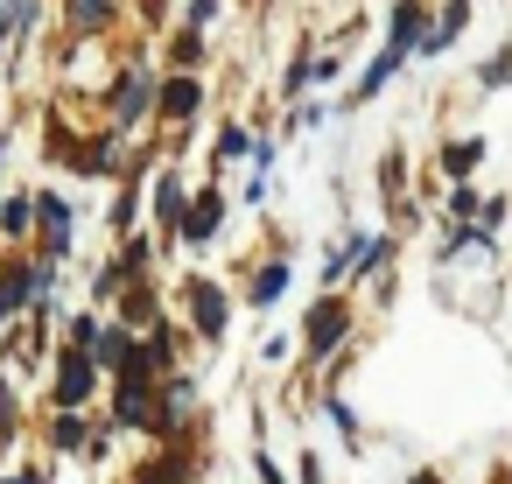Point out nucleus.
Returning <instances> with one entry per match:
<instances>
[{
  "label": "nucleus",
  "instance_id": "f257e3e1",
  "mask_svg": "<svg viewBox=\"0 0 512 484\" xmlns=\"http://www.w3.org/2000/svg\"><path fill=\"white\" fill-rule=\"evenodd\" d=\"M113 113H120V120H141V113H148V78H141V71H127V78H120Z\"/></svg>",
  "mask_w": 512,
  "mask_h": 484
},
{
  "label": "nucleus",
  "instance_id": "f03ea898",
  "mask_svg": "<svg viewBox=\"0 0 512 484\" xmlns=\"http://www.w3.org/2000/svg\"><path fill=\"white\" fill-rule=\"evenodd\" d=\"M337 337H344V316H337V309H330V302H323V309H316V316H309V344H316V351H323V344H337Z\"/></svg>",
  "mask_w": 512,
  "mask_h": 484
},
{
  "label": "nucleus",
  "instance_id": "7ed1b4c3",
  "mask_svg": "<svg viewBox=\"0 0 512 484\" xmlns=\"http://www.w3.org/2000/svg\"><path fill=\"white\" fill-rule=\"evenodd\" d=\"M57 393H64V400H85V393H92V365H85V358H64V379H57Z\"/></svg>",
  "mask_w": 512,
  "mask_h": 484
},
{
  "label": "nucleus",
  "instance_id": "20e7f679",
  "mask_svg": "<svg viewBox=\"0 0 512 484\" xmlns=\"http://www.w3.org/2000/svg\"><path fill=\"white\" fill-rule=\"evenodd\" d=\"M162 113H169V120H190V113H197V85H183V78H176V85L162 92Z\"/></svg>",
  "mask_w": 512,
  "mask_h": 484
},
{
  "label": "nucleus",
  "instance_id": "39448f33",
  "mask_svg": "<svg viewBox=\"0 0 512 484\" xmlns=\"http://www.w3.org/2000/svg\"><path fill=\"white\" fill-rule=\"evenodd\" d=\"M36 211H43V225H50V246L64 253V239H71V211H64L57 197H50V204H36Z\"/></svg>",
  "mask_w": 512,
  "mask_h": 484
},
{
  "label": "nucleus",
  "instance_id": "423d86ee",
  "mask_svg": "<svg viewBox=\"0 0 512 484\" xmlns=\"http://www.w3.org/2000/svg\"><path fill=\"white\" fill-rule=\"evenodd\" d=\"M106 15H113V0H71V22L78 29H99Z\"/></svg>",
  "mask_w": 512,
  "mask_h": 484
},
{
  "label": "nucleus",
  "instance_id": "0eeeda50",
  "mask_svg": "<svg viewBox=\"0 0 512 484\" xmlns=\"http://www.w3.org/2000/svg\"><path fill=\"white\" fill-rule=\"evenodd\" d=\"M36 281H43V267H36V274H15L8 288H0V316H8L15 302H29V288H36Z\"/></svg>",
  "mask_w": 512,
  "mask_h": 484
},
{
  "label": "nucleus",
  "instance_id": "6e6552de",
  "mask_svg": "<svg viewBox=\"0 0 512 484\" xmlns=\"http://www.w3.org/2000/svg\"><path fill=\"white\" fill-rule=\"evenodd\" d=\"M197 316H204V330H211V337L225 330V302H218L211 288H197Z\"/></svg>",
  "mask_w": 512,
  "mask_h": 484
},
{
  "label": "nucleus",
  "instance_id": "1a4fd4ad",
  "mask_svg": "<svg viewBox=\"0 0 512 484\" xmlns=\"http://www.w3.org/2000/svg\"><path fill=\"white\" fill-rule=\"evenodd\" d=\"M211 225H218V197H204V204H197V218H190V239H204Z\"/></svg>",
  "mask_w": 512,
  "mask_h": 484
},
{
  "label": "nucleus",
  "instance_id": "9d476101",
  "mask_svg": "<svg viewBox=\"0 0 512 484\" xmlns=\"http://www.w3.org/2000/svg\"><path fill=\"white\" fill-rule=\"evenodd\" d=\"M477 155H484V148H477V141H463V148H449V176H463V169H470V162H477Z\"/></svg>",
  "mask_w": 512,
  "mask_h": 484
}]
</instances>
